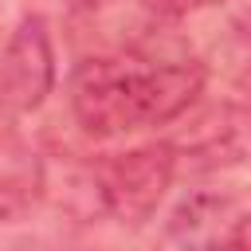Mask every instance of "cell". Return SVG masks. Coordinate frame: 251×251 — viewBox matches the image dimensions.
I'll list each match as a JSON object with an SVG mask.
<instances>
[{"mask_svg": "<svg viewBox=\"0 0 251 251\" xmlns=\"http://www.w3.org/2000/svg\"><path fill=\"white\" fill-rule=\"evenodd\" d=\"M204 90V67L192 59H86L71 75L75 122L94 137H118L180 118Z\"/></svg>", "mask_w": 251, "mask_h": 251, "instance_id": "cell-1", "label": "cell"}, {"mask_svg": "<svg viewBox=\"0 0 251 251\" xmlns=\"http://www.w3.org/2000/svg\"><path fill=\"white\" fill-rule=\"evenodd\" d=\"M173 149L169 145H141L129 153H114L98 165V196L106 212L122 224H141L157 212L165 188L173 184Z\"/></svg>", "mask_w": 251, "mask_h": 251, "instance_id": "cell-2", "label": "cell"}, {"mask_svg": "<svg viewBox=\"0 0 251 251\" xmlns=\"http://www.w3.org/2000/svg\"><path fill=\"white\" fill-rule=\"evenodd\" d=\"M55 86V51L43 16H27L0 55V106L27 114Z\"/></svg>", "mask_w": 251, "mask_h": 251, "instance_id": "cell-3", "label": "cell"}, {"mask_svg": "<svg viewBox=\"0 0 251 251\" xmlns=\"http://www.w3.org/2000/svg\"><path fill=\"white\" fill-rule=\"evenodd\" d=\"M173 235L184 251H247V216L227 196H188L173 216Z\"/></svg>", "mask_w": 251, "mask_h": 251, "instance_id": "cell-4", "label": "cell"}, {"mask_svg": "<svg viewBox=\"0 0 251 251\" xmlns=\"http://www.w3.org/2000/svg\"><path fill=\"white\" fill-rule=\"evenodd\" d=\"M208 4H216V0H145V8H149V12L169 16V20L188 16V12H200V8H208Z\"/></svg>", "mask_w": 251, "mask_h": 251, "instance_id": "cell-5", "label": "cell"}]
</instances>
